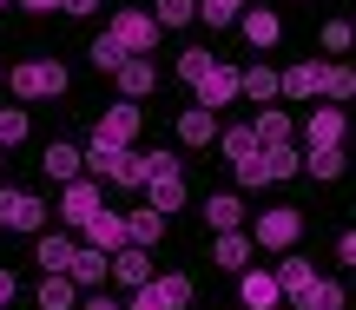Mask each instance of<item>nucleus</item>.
I'll list each match as a JSON object with an SVG mask.
<instances>
[{"instance_id": "f257e3e1", "label": "nucleus", "mask_w": 356, "mask_h": 310, "mask_svg": "<svg viewBox=\"0 0 356 310\" xmlns=\"http://www.w3.org/2000/svg\"><path fill=\"white\" fill-rule=\"evenodd\" d=\"M106 40H113L126 60H145V53L159 47V26H152V13H139V7H119L113 20H106Z\"/></svg>"}, {"instance_id": "f03ea898", "label": "nucleus", "mask_w": 356, "mask_h": 310, "mask_svg": "<svg viewBox=\"0 0 356 310\" xmlns=\"http://www.w3.org/2000/svg\"><path fill=\"white\" fill-rule=\"evenodd\" d=\"M13 99H53V92H66V66L60 60H20L7 73Z\"/></svg>"}, {"instance_id": "7ed1b4c3", "label": "nucleus", "mask_w": 356, "mask_h": 310, "mask_svg": "<svg viewBox=\"0 0 356 310\" xmlns=\"http://www.w3.org/2000/svg\"><path fill=\"white\" fill-rule=\"evenodd\" d=\"M297 238H304V211L297 205H270L264 218L251 225V245H264V251H291Z\"/></svg>"}, {"instance_id": "20e7f679", "label": "nucleus", "mask_w": 356, "mask_h": 310, "mask_svg": "<svg viewBox=\"0 0 356 310\" xmlns=\"http://www.w3.org/2000/svg\"><path fill=\"white\" fill-rule=\"evenodd\" d=\"M0 231H47V205H40L33 192H20V185H0Z\"/></svg>"}, {"instance_id": "39448f33", "label": "nucleus", "mask_w": 356, "mask_h": 310, "mask_svg": "<svg viewBox=\"0 0 356 310\" xmlns=\"http://www.w3.org/2000/svg\"><path fill=\"white\" fill-rule=\"evenodd\" d=\"M185 304H191V277H185V271H172V277H152V284H139L126 310H185Z\"/></svg>"}, {"instance_id": "423d86ee", "label": "nucleus", "mask_w": 356, "mask_h": 310, "mask_svg": "<svg viewBox=\"0 0 356 310\" xmlns=\"http://www.w3.org/2000/svg\"><path fill=\"white\" fill-rule=\"evenodd\" d=\"M139 126H145L139 106H132V99H113V106L99 113V126H92V139H106V145H132V139H139Z\"/></svg>"}, {"instance_id": "0eeeda50", "label": "nucleus", "mask_w": 356, "mask_h": 310, "mask_svg": "<svg viewBox=\"0 0 356 310\" xmlns=\"http://www.w3.org/2000/svg\"><path fill=\"white\" fill-rule=\"evenodd\" d=\"M106 277H113V284H126V291L152 284V251H139V245L113 251V258H106Z\"/></svg>"}, {"instance_id": "6e6552de", "label": "nucleus", "mask_w": 356, "mask_h": 310, "mask_svg": "<svg viewBox=\"0 0 356 310\" xmlns=\"http://www.w3.org/2000/svg\"><path fill=\"white\" fill-rule=\"evenodd\" d=\"M92 211H99V185H92L86 172H79V179H66V192H60V218L79 231V225H86Z\"/></svg>"}, {"instance_id": "1a4fd4ad", "label": "nucleus", "mask_w": 356, "mask_h": 310, "mask_svg": "<svg viewBox=\"0 0 356 310\" xmlns=\"http://www.w3.org/2000/svg\"><path fill=\"white\" fill-rule=\"evenodd\" d=\"M79 231H86V245H92V251H106V258H113V251H126V218H119V211H106V205L92 211Z\"/></svg>"}, {"instance_id": "9d476101", "label": "nucleus", "mask_w": 356, "mask_h": 310, "mask_svg": "<svg viewBox=\"0 0 356 310\" xmlns=\"http://www.w3.org/2000/svg\"><path fill=\"white\" fill-rule=\"evenodd\" d=\"M323 145H343V106H317L304 119V152H323Z\"/></svg>"}, {"instance_id": "9b49d317", "label": "nucleus", "mask_w": 356, "mask_h": 310, "mask_svg": "<svg viewBox=\"0 0 356 310\" xmlns=\"http://www.w3.org/2000/svg\"><path fill=\"white\" fill-rule=\"evenodd\" d=\"M231 99H238V66L211 60V73L198 79V106H204V113H218V106H231Z\"/></svg>"}, {"instance_id": "f8f14e48", "label": "nucleus", "mask_w": 356, "mask_h": 310, "mask_svg": "<svg viewBox=\"0 0 356 310\" xmlns=\"http://www.w3.org/2000/svg\"><path fill=\"white\" fill-rule=\"evenodd\" d=\"M66 284H73V291H106V251H92V245H79L73 251V264H66Z\"/></svg>"}, {"instance_id": "ddd939ff", "label": "nucleus", "mask_w": 356, "mask_h": 310, "mask_svg": "<svg viewBox=\"0 0 356 310\" xmlns=\"http://www.w3.org/2000/svg\"><path fill=\"white\" fill-rule=\"evenodd\" d=\"M238 297H244V310H277L284 291H277L270 271H238Z\"/></svg>"}, {"instance_id": "4468645a", "label": "nucleus", "mask_w": 356, "mask_h": 310, "mask_svg": "<svg viewBox=\"0 0 356 310\" xmlns=\"http://www.w3.org/2000/svg\"><path fill=\"white\" fill-rule=\"evenodd\" d=\"M317 92H323V66H317V60L277 73V99H317Z\"/></svg>"}, {"instance_id": "2eb2a0df", "label": "nucleus", "mask_w": 356, "mask_h": 310, "mask_svg": "<svg viewBox=\"0 0 356 310\" xmlns=\"http://www.w3.org/2000/svg\"><path fill=\"white\" fill-rule=\"evenodd\" d=\"M257 165H264V185H277V179H297L304 172V152L297 145H257Z\"/></svg>"}, {"instance_id": "dca6fc26", "label": "nucleus", "mask_w": 356, "mask_h": 310, "mask_svg": "<svg viewBox=\"0 0 356 310\" xmlns=\"http://www.w3.org/2000/svg\"><path fill=\"white\" fill-rule=\"evenodd\" d=\"M211 264L218 271H251V238L244 231H218L211 238Z\"/></svg>"}, {"instance_id": "f3484780", "label": "nucleus", "mask_w": 356, "mask_h": 310, "mask_svg": "<svg viewBox=\"0 0 356 310\" xmlns=\"http://www.w3.org/2000/svg\"><path fill=\"white\" fill-rule=\"evenodd\" d=\"M113 79H119V99H132V106H139L145 92L159 86V66H152V60H126V66H119Z\"/></svg>"}, {"instance_id": "a211bd4d", "label": "nucleus", "mask_w": 356, "mask_h": 310, "mask_svg": "<svg viewBox=\"0 0 356 310\" xmlns=\"http://www.w3.org/2000/svg\"><path fill=\"white\" fill-rule=\"evenodd\" d=\"M204 225L211 231H244V198L238 192H211L204 198Z\"/></svg>"}, {"instance_id": "6ab92c4d", "label": "nucleus", "mask_w": 356, "mask_h": 310, "mask_svg": "<svg viewBox=\"0 0 356 310\" xmlns=\"http://www.w3.org/2000/svg\"><path fill=\"white\" fill-rule=\"evenodd\" d=\"M40 172H47L53 185H66V179H79V172H86V165H79V145H66V139H53L47 152H40Z\"/></svg>"}, {"instance_id": "aec40b11", "label": "nucleus", "mask_w": 356, "mask_h": 310, "mask_svg": "<svg viewBox=\"0 0 356 310\" xmlns=\"http://www.w3.org/2000/svg\"><path fill=\"white\" fill-rule=\"evenodd\" d=\"M238 26H244V40H251V47H277V33H284V20H277L270 7H244Z\"/></svg>"}, {"instance_id": "412c9836", "label": "nucleus", "mask_w": 356, "mask_h": 310, "mask_svg": "<svg viewBox=\"0 0 356 310\" xmlns=\"http://www.w3.org/2000/svg\"><path fill=\"white\" fill-rule=\"evenodd\" d=\"M244 132H251L257 145H291V113H284V106H264Z\"/></svg>"}, {"instance_id": "4be33fe9", "label": "nucleus", "mask_w": 356, "mask_h": 310, "mask_svg": "<svg viewBox=\"0 0 356 310\" xmlns=\"http://www.w3.org/2000/svg\"><path fill=\"white\" fill-rule=\"evenodd\" d=\"M159 238H165V218H159L152 205H139V211H126V245H139V251H152Z\"/></svg>"}, {"instance_id": "5701e85b", "label": "nucleus", "mask_w": 356, "mask_h": 310, "mask_svg": "<svg viewBox=\"0 0 356 310\" xmlns=\"http://www.w3.org/2000/svg\"><path fill=\"white\" fill-rule=\"evenodd\" d=\"M270 277H277V291H284V297H304V291L310 284H317V271H310V258H277V271H270Z\"/></svg>"}, {"instance_id": "b1692460", "label": "nucleus", "mask_w": 356, "mask_h": 310, "mask_svg": "<svg viewBox=\"0 0 356 310\" xmlns=\"http://www.w3.org/2000/svg\"><path fill=\"white\" fill-rule=\"evenodd\" d=\"M178 139L198 152V145H211L218 139V113H204V106H191V113H178Z\"/></svg>"}, {"instance_id": "393cba45", "label": "nucleus", "mask_w": 356, "mask_h": 310, "mask_svg": "<svg viewBox=\"0 0 356 310\" xmlns=\"http://www.w3.org/2000/svg\"><path fill=\"white\" fill-rule=\"evenodd\" d=\"M238 99H277V73L270 66H238Z\"/></svg>"}, {"instance_id": "a878e982", "label": "nucleus", "mask_w": 356, "mask_h": 310, "mask_svg": "<svg viewBox=\"0 0 356 310\" xmlns=\"http://www.w3.org/2000/svg\"><path fill=\"white\" fill-rule=\"evenodd\" d=\"M33 304H40V310H73V304H79V291L66 284L60 271H47V277H40V291H33Z\"/></svg>"}, {"instance_id": "bb28decb", "label": "nucleus", "mask_w": 356, "mask_h": 310, "mask_svg": "<svg viewBox=\"0 0 356 310\" xmlns=\"http://www.w3.org/2000/svg\"><path fill=\"white\" fill-rule=\"evenodd\" d=\"M73 238H53V231H40V245H33V258H40V271H66L73 264Z\"/></svg>"}, {"instance_id": "cd10ccee", "label": "nucleus", "mask_w": 356, "mask_h": 310, "mask_svg": "<svg viewBox=\"0 0 356 310\" xmlns=\"http://www.w3.org/2000/svg\"><path fill=\"white\" fill-rule=\"evenodd\" d=\"M145 192H152V211H159V218H172V211L185 205V179H152Z\"/></svg>"}, {"instance_id": "c85d7f7f", "label": "nucleus", "mask_w": 356, "mask_h": 310, "mask_svg": "<svg viewBox=\"0 0 356 310\" xmlns=\"http://www.w3.org/2000/svg\"><path fill=\"white\" fill-rule=\"evenodd\" d=\"M106 179H113V185H145V152H132V145H126V152L106 165Z\"/></svg>"}, {"instance_id": "c756f323", "label": "nucleus", "mask_w": 356, "mask_h": 310, "mask_svg": "<svg viewBox=\"0 0 356 310\" xmlns=\"http://www.w3.org/2000/svg\"><path fill=\"white\" fill-rule=\"evenodd\" d=\"M297 310H343V284H330V277H317V284L297 297Z\"/></svg>"}, {"instance_id": "7c9ffc66", "label": "nucleus", "mask_w": 356, "mask_h": 310, "mask_svg": "<svg viewBox=\"0 0 356 310\" xmlns=\"http://www.w3.org/2000/svg\"><path fill=\"white\" fill-rule=\"evenodd\" d=\"M244 7H251V0H198V20H204V26L218 33V26H231V20H238Z\"/></svg>"}, {"instance_id": "2f4dec72", "label": "nucleus", "mask_w": 356, "mask_h": 310, "mask_svg": "<svg viewBox=\"0 0 356 310\" xmlns=\"http://www.w3.org/2000/svg\"><path fill=\"white\" fill-rule=\"evenodd\" d=\"M350 92H356V73H350V66H323V106H343Z\"/></svg>"}, {"instance_id": "473e14b6", "label": "nucleus", "mask_w": 356, "mask_h": 310, "mask_svg": "<svg viewBox=\"0 0 356 310\" xmlns=\"http://www.w3.org/2000/svg\"><path fill=\"white\" fill-rule=\"evenodd\" d=\"M204 73H211V47H185L178 53V79H185V86H198Z\"/></svg>"}, {"instance_id": "72a5a7b5", "label": "nucleus", "mask_w": 356, "mask_h": 310, "mask_svg": "<svg viewBox=\"0 0 356 310\" xmlns=\"http://www.w3.org/2000/svg\"><path fill=\"white\" fill-rule=\"evenodd\" d=\"M304 172H310V179H337V172H343V145H323V152H304Z\"/></svg>"}, {"instance_id": "f704fd0d", "label": "nucleus", "mask_w": 356, "mask_h": 310, "mask_svg": "<svg viewBox=\"0 0 356 310\" xmlns=\"http://www.w3.org/2000/svg\"><path fill=\"white\" fill-rule=\"evenodd\" d=\"M198 20V0H159V13H152V26H191Z\"/></svg>"}, {"instance_id": "c9c22d12", "label": "nucleus", "mask_w": 356, "mask_h": 310, "mask_svg": "<svg viewBox=\"0 0 356 310\" xmlns=\"http://www.w3.org/2000/svg\"><path fill=\"white\" fill-rule=\"evenodd\" d=\"M218 152H225L231 165H238V158H251V152H257V139H251L244 126H231V132H218Z\"/></svg>"}, {"instance_id": "e433bc0d", "label": "nucleus", "mask_w": 356, "mask_h": 310, "mask_svg": "<svg viewBox=\"0 0 356 310\" xmlns=\"http://www.w3.org/2000/svg\"><path fill=\"white\" fill-rule=\"evenodd\" d=\"M86 60H92V66H99V73H119V66H126V53H119V47H113V40H106V33H99V40H92V47H86Z\"/></svg>"}, {"instance_id": "4c0bfd02", "label": "nucleus", "mask_w": 356, "mask_h": 310, "mask_svg": "<svg viewBox=\"0 0 356 310\" xmlns=\"http://www.w3.org/2000/svg\"><path fill=\"white\" fill-rule=\"evenodd\" d=\"M26 139V106H7L0 113V145H20Z\"/></svg>"}, {"instance_id": "58836bf2", "label": "nucleus", "mask_w": 356, "mask_h": 310, "mask_svg": "<svg viewBox=\"0 0 356 310\" xmlns=\"http://www.w3.org/2000/svg\"><path fill=\"white\" fill-rule=\"evenodd\" d=\"M152 179H185V172H178V152H145V185Z\"/></svg>"}, {"instance_id": "ea45409f", "label": "nucleus", "mask_w": 356, "mask_h": 310, "mask_svg": "<svg viewBox=\"0 0 356 310\" xmlns=\"http://www.w3.org/2000/svg\"><path fill=\"white\" fill-rule=\"evenodd\" d=\"M231 172H238V185H244V192H257V185H264V165H257V152H251V158H238Z\"/></svg>"}, {"instance_id": "a19ab883", "label": "nucleus", "mask_w": 356, "mask_h": 310, "mask_svg": "<svg viewBox=\"0 0 356 310\" xmlns=\"http://www.w3.org/2000/svg\"><path fill=\"white\" fill-rule=\"evenodd\" d=\"M323 53H350V20H330V26H323Z\"/></svg>"}, {"instance_id": "79ce46f5", "label": "nucleus", "mask_w": 356, "mask_h": 310, "mask_svg": "<svg viewBox=\"0 0 356 310\" xmlns=\"http://www.w3.org/2000/svg\"><path fill=\"white\" fill-rule=\"evenodd\" d=\"M73 310H126V304H119L113 291H79V304H73Z\"/></svg>"}, {"instance_id": "37998d69", "label": "nucleus", "mask_w": 356, "mask_h": 310, "mask_svg": "<svg viewBox=\"0 0 356 310\" xmlns=\"http://www.w3.org/2000/svg\"><path fill=\"white\" fill-rule=\"evenodd\" d=\"M66 13H79V20H86V13H99V0H60Z\"/></svg>"}, {"instance_id": "c03bdc74", "label": "nucleus", "mask_w": 356, "mask_h": 310, "mask_svg": "<svg viewBox=\"0 0 356 310\" xmlns=\"http://www.w3.org/2000/svg\"><path fill=\"white\" fill-rule=\"evenodd\" d=\"M13 291H20V284H13V271H0V310L13 304Z\"/></svg>"}, {"instance_id": "a18cd8bd", "label": "nucleus", "mask_w": 356, "mask_h": 310, "mask_svg": "<svg viewBox=\"0 0 356 310\" xmlns=\"http://www.w3.org/2000/svg\"><path fill=\"white\" fill-rule=\"evenodd\" d=\"M20 7H26V13H53L60 0H20Z\"/></svg>"}, {"instance_id": "49530a36", "label": "nucleus", "mask_w": 356, "mask_h": 310, "mask_svg": "<svg viewBox=\"0 0 356 310\" xmlns=\"http://www.w3.org/2000/svg\"><path fill=\"white\" fill-rule=\"evenodd\" d=\"M0 7H7V0H0Z\"/></svg>"}]
</instances>
